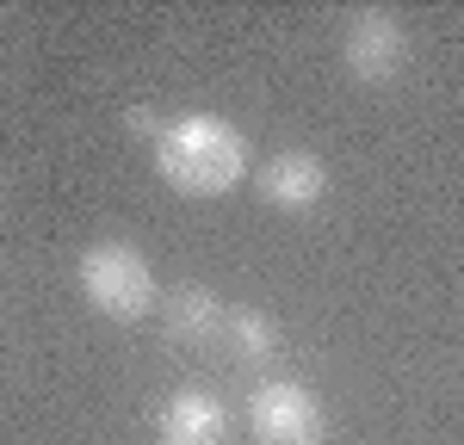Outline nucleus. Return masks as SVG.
Instances as JSON below:
<instances>
[{
	"label": "nucleus",
	"instance_id": "obj_1",
	"mask_svg": "<svg viewBox=\"0 0 464 445\" xmlns=\"http://www.w3.org/2000/svg\"><path fill=\"white\" fill-rule=\"evenodd\" d=\"M155 174L186 198H223L248 180V137L217 111H186L155 143Z\"/></svg>",
	"mask_w": 464,
	"mask_h": 445
},
{
	"label": "nucleus",
	"instance_id": "obj_2",
	"mask_svg": "<svg viewBox=\"0 0 464 445\" xmlns=\"http://www.w3.org/2000/svg\"><path fill=\"white\" fill-rule=\"evenodd\" d=\"M81 297L106 316V322H143L149 309L161 303L155 291V266L143 248L130 241H93L81 254Z\"/></svg>",
	"mask_w": 464,
	"mask_h": 445
},
{
	"label": "nucleus",
	"instance_id": "obj_3",
	"mask_svg": "<svg viewBox=\"0 0 464 445\" xmlns=\"http://www.w3.org/2000/svg\"><path fill=\"white\" fill-rule=\"evenodd\" d=\"M254 445H328V408L297 377H266L248 396Z\"/></svg>",
	"mask_w": 464,
	"mask_h": 445
},
{
	"label": "nucleus",
	"instance_id": "obj_4",
	"mask_svg": "<svg viewBox=\"0 0 464 445\" xmlns=\"http://www.w3.org/2000/svg\"><path fill=\"white\" fill-rule=\"evenodd\" d=\"M402 56H409V37L396 25V13H378L365 6L347 19V37H341V69L353 74L359 87H391L402 74Z\"/></svg>",
	"mask_w": 464,
	"mask_h": 445
},
{
	"label": "nucleus",
	"instance_id": "obj_5",
	"mask_svg": "<svg viewBox=\"0 0 464 445\" xmlns=\"http://www.w3.org/2000/svg\"><path fill=\"white\" fill-rule=\"evenodd\" d=\"M254 192H260L273 211L304 217V211H316L322 198H328V167H322V155H310V148H285V155H273V161L254 174Z\"/></svg>",
	"mask_w": 464,
	"mask_h": 445
},
{
	"label": "nucleus",
	"instance_id": "obj_6",
	"mask_svg": "<svg viewBox=\"0 0 464 445\" xmlns=\"http://www.w3.org/2000/svg\"><path fill=\"white\" fill-rule=\"evenodd\" d=\"M155 440L161 445H223L229 440V408L217 402L211 390H174L161 414H155Z\"/></svg>",
	"mask_w": 464,
	"mask_h": 445
},
{
	"label": "nucleus",
	"instance_id": "obj_7",
	"mask_svg": "<svg viewBox=\"0 0 464 445\" xmlns=\"http://www.w3.org/2000/svg\"><path fill=\"white\" fill-rule=\"evenodd\" d=\"M161 309H168V334H174V340H186V346L217 340V334H223V322H229V303H223L211 285H179Z\"/></svg>",
	"mask_w": 464,
	"mask_h": 445
},
{
	"label": "nucleus",
	"instance_id": "obj_8",
	"mask_svg": "<svg viewBox=\"0 0 464 445\" xmlns=\"http://www.w3.org/2000/svg\"><path fill=\"white\" fill-rule=\"evenodd\" d=\"M223 340H229V353H236L242 365H254V371H266L279 353H285V334H279V322H273L260 303H236L229 322H223Z\"/></svg>",
	"mask_w": 464,
	"mask_h": 445
},
{
	"label": "nucleus",
	"instance_id": "obj_9",
	"mask_svg": "<svg viewBox=\"0 0 464 445\" xmlns=\"http://www.w3.org/2000/svg\"><path fill=\"white\" fill-rule=\"evenodd\" d=\"M124 124H130L137 137H155V143H161V130H168V124H161V118H155V111H149V106H137V111H130V118H124Z\"/></svg>",
	"mask_w": 464,
	"mask_h": 445
}]
</instances>
